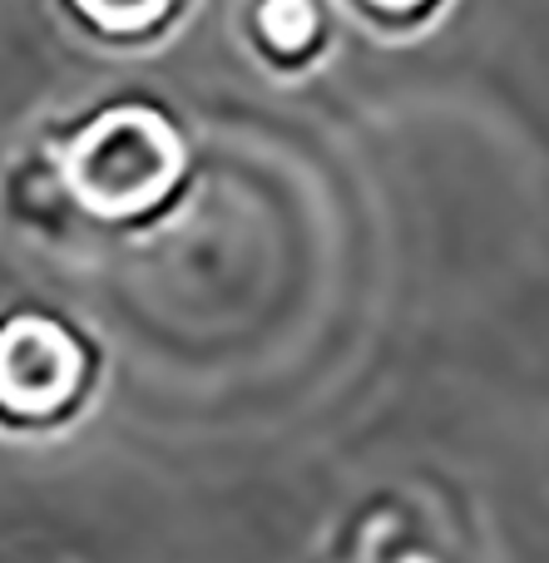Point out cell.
I'll return each instance as SVG.
<instances>
[{
	"label": "cell",
	"mask_w": 549,
	"mask_h": 563,
	"mask_svg": "<svg viewBox=\"0 0 549 563\" xmlns=\"http://www.w3.org/2000/svg\"><path fill=\"white\" fill-rule=\"evenodd\" d=\"M75 223H139L158 213L184 174L178 134L144 104H114L40 134Z\"/></svg>",
	"instance_id": "cell-1"
},
{
	"label": "cell",
	"mask_w": 549,
	"mask_h": 563,
	"mask_svg": "<svg viewBox=\"0 0 549 563\" xmlns=\"http://www.w3.org/2000/svg\"><path fill=\"white\" fill-rule=\"evenodd\" d=\"M99 351L75 321L45 307L0 311V430L59 435L89 410Z\"/></svg>",
	"instance_id": "cell-2"
},
{
	"label": "cell",
	"mask_w": 549,
	"mask_h": 563,
	"mask_svg": "<svg viewBox=\"0 0 549 563\" xmlns=\"http://www.w3.org/2000/svg\"><path fill=\"white\" fill-rule=\"evenodd\" d=\"M322 563H455L441 509L406 495H376L342 519Z\"/></svg>",
	"instance_id": "cell-3"
},
{
	"label": "cell",
	"mask_w": 549,
	"mask_h": 563,
	"mask_svg": "<svg viewBox=\"0 0 549 563\" xmlns=\"http://www.w3.org/2000/svg\"><path fill=\"white\" fill-rule=\"evenodd\" d=\"M65 10L105 45H144L174 20L178 0H65Z\"/></svg>",
	"instance_id": "cell-4"
}]
</instances>
